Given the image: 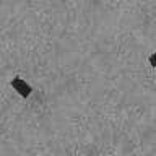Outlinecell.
<instances>
[{
    "instance_id": "obj_1",
    "label": "cell",
    "mask_w": 156,
    "mask_h": 156,
    "mask_svg": "<svg viewBox=\"0 0 156 156\" xmlns=\"http://www.w3.org/2000/svg\"><path fill=\"white\" fill-rule=\"evenodd\" d=\"M10 86H12L13 90L16 91L21 98H29V96L33 94V86L29 85V83L24 81L23 78H20V76L12 78V81H10Z\"/></svg>"
},
{
    "instance_id": "obj_2",
    "label": "cell",
    "mask_w": 156,
    "mask_h": 156,
    "mask_svg": "<svg viewBox=\"0 0 156 156\" xmlns=\"http://www.w3.org/2000/svg\"><path fill=\"white\" fill-rule=\"evenodd\" d=\"M154 58H156V54H151V57H150V65L151 67H154Z\"/></svg>"
}]
</instances>
